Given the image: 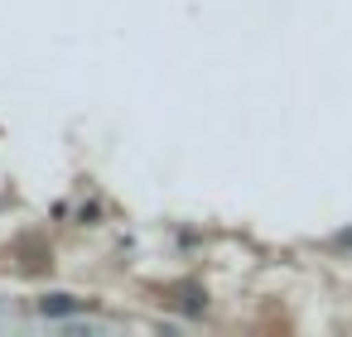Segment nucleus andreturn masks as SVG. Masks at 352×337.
Returning <instances> with one entry per match:
<instances>
[{"label":"nucleus","instance_id":"nucleus-1","mask_svg":"<svg viewBox=\"0 0 352 337\" xmlns=\"http://www.w3.org/2000/svg\"><path fill=\"white\" fill-rule=\"evenodd\" d=\"M34 308H39L44 318H68V313H78V308H82V299H73V294H44Z\"/></svg>","mask_w":352,"mask_h":337}]
</instances>
